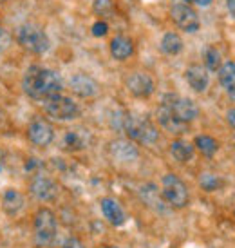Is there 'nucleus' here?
Instances as JSON below:
<instances>
[{
	"mask_svg": "<svg viewBox=\"0 0 235 248\" xmlns=\"http://www.w3.org/2000/svg\"><path fill=\"white\" fill-rule=\"evenodd\" d=\"M22 89L33 100L44 102L53 94H60L63 89V80L53 69H45L40 65H31L22 80Z\"/></svg>",
	"mask_w": 235,
	"mask_h": 248,
	"instance_id": "nucleus-1",
	"label": "nucleus"
},
{
	"mask_svg": "<svg viewBox=\"0 0 235 248\" xmlns=\"http://www.w3.org/2000/svg\"><path fill=\"white\" fill-rule=\"evenodd\" d=\"M123 131L127 132L129 140L141 145H154L159 140V131L156 129V125L148 118L143 116L127 114Z\"/></svg>",
	"mask_w": 235,
	"mask_h": 248,
	"instance_id": "nucleus-2",
	"label": "nucleus"
},
{
	"mask_svg": "<svg viewBox=\"0 0 235 248\" xmlns=\"http://www.w3.org/2000/svg\"><path fill=\"white\" fill-rule=\"evenodd\" d=\"M16 42L31 55H44L51 47V42L45 31L35 24H22L16 29Z\"/></svg>",
	"mask_w": 235,
	"mask_h": 248,
	"instance_id": "nucleus-3",
	"label": "nucleus"
},
{
	"mask_svg": "<svg viewBox=\"0 0 235 248\" xmlns=\"http://www.w3.org/2000/svg\"><path fill=\"white\" fill-rule=\"evenodd\" d=\"M56 216L49 208H40L35 216V245L40 248H49L56 239Z\"/></svg>",
	"mask_w": 235,
	"mask_h": 248,
	"instance_id": "nucleus-4",
	"label": "nucleus"
},
{
	"mask_svg": "<svg viewBox=\"0 0 235 248\" xmlns=\"http://www.w3.org/2000/svg\"><path fill=\"white\" fill-rule=\"evenodd\" d=\"M44 110L45 114L60 122H69L80 116V107L78 104L69 96L63 94H53L44 100Z\"/></svg>",
	"mask_w": 235,
	"mask_h": 248,
	"instance_id": "nucleus-5",
	"label": "nucleus"
},
{
	"mask_svg": "<svg viewBox=\"0 0 235 248\" xmlns=\"http://www.w3.org/2000/svg\"><path fill=\"white\" fill-rule=\"evenodd\" d=\"M161 194L165 201L168 203V207L172 208H183L188 205V188L185 185V181L177 178L176 174H165L161 179Z\"/></svg>",
	"mask_w": 235,
	"mask_h": 248,
	"instance_id": "nucleus-6",
	"label": "nucleus"
},
{
	"mask_svg": "<svg viewBox=\"0 0 235 248\" xmlns=\"http://www.w3.org/2000/svg\"><path fill=\"white\" fill-rule=\"evenodd\" d=\"M170 16L176 22V26L187 33H195L201 26L199 15L188 2H174L170 7Z\"/></svg>",
	"mask_w": 235,
	"mask_h": 248,
	"instance_id": "nucleus-7",
	"label": "nucleus"
},
{
	"mask_svg": "<svg viewBox=\"0 0 235 248\" xmlns=\"http://www.w3.org/2000/svg\"><path fill=\"white\" fill-rule=\"evenodd\" d=\"M161 104L166 105L185 124H190V122H194L195 118L199 116V107L190 98H183L177 96V94H166V96H163Z\"/></svg>",
	"mask_w": 235,
	"mask_h": 248,
	"instance_id": "nucleus-8",
	"label": "nucleus"
},
{
	"mask_svg": "<svg viewBox=\"0 0 235 248\" xmlns=\"http://www.w3.org/2000/svg\"><path fill=\"white\" fill-rule=\"evenodd\" d=\"M127 89L132 96L136 98H148L156 89V83H154V78L150 75H147L143 71H136V73H131L129 78H127Z\"/></svg>",
	"mask_w": 235,
	"mask_h": 248,
	"instance_id": "nucleus-9",
	"label": "nucleus"
},
{
	"mask_svg": "<svg viewBox=\"0 0 235 248\" xmlns=\"http://www.w3.org/2000/svg\"><path fill=\"white\" fill-rule=\"evenodd\" d=\"M109 152L111 156L119 163H134L139 158V149L136 141L132 140H121L118 138L114 141H111L109 145Z\"/></svg>",
	"mask_w": 235,
	"mask_h": 248,
	"instance_id": "nucleus-10",
	"label": "nucleus"
},
{
	"mask_svg": "<svg viewBox=\"0 0 235 248\" xmlns=\"http://www.w3.org/2000/svg\"><path fill=\"white\" fill-rule=\"evenodd\" d=\"M29 190L40 201H53L58 196V185L55 179L49 176H42V174H36L35 178L31 179Z\"/></svg>",
	"mask_w": 235,
	"mask_h": 248,
	"instance_id": "nucleus-11",
	"label": "nucleus"
},
{
	"mask_svg": "<svg viewBox=\"0 0 235 248\" xmlns=\"http://www.w3.org/2000/svg\"><path fill=\"white\" fill-rule=\"evenodd\" d=\"M28 138L36 147H47L55 140V131L45 120H33L28 127Z\"/></svg>",
	"mask_w": 235,
	"mask_h": 248,
	"instance_id": "nucleus-12",
	"label": "nucleus"
},
{
	"mask_svg": "<svg viewBox=\"0 0 235 248\" xmlns=\"http://www.w3.org/2000/svg\"><path fill=\"white\" fill-rule=\"evenodd\" d=\"M69 89L80 98H92L100 93V85L92 76L85 75V73H76L71 76Z\"/></svg>",
	"mask_w": 235,
	"mask_h": 248,
	"instance_id": "nucleus-13",
	"label": "nucleus"
},
{
	"mask_svg": "<svg viewBox=\"0 0 235 248\" xmlns=\"http://www.w3.org/2000/svg\"><path fill=\"white\" fill-rule=\"evenodd\" d=\"M139 198L145 203L148 208H152L159 214L168 212V203L165 201L163 194L158 190V186L154 183H145V185L139 186Z\"/></svg>",
	"mask_w": 235,
	"mask_h": 248,
	"instance_id": "nucleus-14",
	"label": "nucleus"
},
{
	"mask_svg": "<svg viewBox=\"0 0 235 248\" xmlns=\"http://www.w3.org/2000/svg\"><path fill=\"white\" fill-rule=\"evenodd\" d=\"M156 118H158L159 125H161L166 132H170V134H185V132L188 131V124L181 122L179 118L176 116L172 110L163 104L159 105L158 112H156Z\"/></svg>",
	"mask_w": 235,
	"mask_h": 248,
	"instance_id": "nucleus-15",
	"label": "nucleus"
},
{
	"mask_svg": "<svg viewBox=\"0 0 235 248\" xmlns=\"http://www.w3.org/2000/svg\"><path fill=\"white\" fill-rule=\"evenodd\" d=\"M90 141L89 132L85 129H71L63 134L62 138V149L69 152H76V151H83Z\"/></svg>",
	"mask_w": 235,
	"mask_h": 248,
	"instance_id": "nucleus-16",
	"label": "nucleus"
},
{
	"mask_svg": "<svg viewBox=\"0 0 235 248\" xmlns=\"http://www.w3.org/2000/svg\"><path fill=\"white\" fill-rule=\"evenodd\" d=\"M185 78H187V83L195 91V93H205L210 85V76H208V71L203 67V65H190L187 71H185Z\"/></svg>",
	"mask_w": 235,
	"mask_h": 248,
	"instance_id": "nucleus-17",
	"label": "nucleus"
},
{
	"mask_svg": "<svg viewBox=\"0 0 235 248\" xmlns=\"http://www.w3.org/2000/svg\"><path fill=\"white\" fill-rule=\"evenodd\" d=\"M102 212H103L105 219L109 221L112 227H121L125 221H127L125 210L121 208V205H119L116 200H112V198H103V200H102Z\"/></svg>",
	"mask_w": 235,
	"mask_h": 248,
	"instance_id": "nucleus-18",
	"label": "nucleus"
},
{
	"mask_svg": "<svg viewBox=\"0 0 235 248\" xmlns=\"http://www.w3.org/2000/svg\"><path fill=\"white\" fill-rule=\"evenodd\" d=\"M109 49H111V55L114 60L123 62V60H127V58H131V56L134 55V42H132L129 36L118 35L111 40Z\"/></svg>",
	"mask_w": 235,
	"mask_h": 248,
	"instance_id": "nucleus-19",
	"label": "nucleus"
},
{
	"mask_svg": "<svg viewBox=\"0 0 235 248\" xmlns=\"http://www.w3.org/2000/svg\"><path fill=\"white\" fill-rule=\"evenodd\" d=\"M26 207V198L24 194L15 190V188H9L2 194V210L7 214V216H16L20 214Z\"/></svg>",
	"mask_w": 235,
	"mask_h": 248,
	"instance_id": "nucleus-20",
	"label": "nucleus"
},
{
	"mask_svg": "<svg viewBox=\"0 0 235 248\" xmlns=\"http://www.w3.org/2000/svg\"><path fill=\"white\" fill-rule=\"evenodd\" d=\"M217 75H219V83L222 85V89L226 91V94L235 102V62L232 60L224 62L219 67Z\"/></svg>",
	"mask_w": 235,
	"mask_h": 248,
	"instance_id": "nucleus-21",
	"label": "nucleus"
},
{
	"mask_svg": "<svg viewBox=\"0 0 235 248\" xmlns=\"http://www.w3.org/2000/svg\"><path fill=\"white\" fill-rule=\"evenodd\" d=\"M170 154L174 159H177L181 163H187L194 156V145H190L185 140H174L170 143Z\"/></svg>",
	"mask_w": 235,
	"mask_h": 248,
	"instance_id": "nucleus-22",
	"label": "nucleus"
},
{
	"mask_svg": "<svg viewBox=\"0 0 235 248\" xmlns=\"http://www.w3.org/2000/svg\"><path fill=\"white\" fill-rule=\"evenodd\" d=\"M161 51L168 56H176L183 51V40L177 33H165L161 38Z\"/></svg>",
	"mask_w": 235,
	"mask_h": 248,
	"instance_id": "nucleus-23",
	"label": "nucleus"
},
{
	"mask_svg": "<svg viewBox=\"0 0 235 248\" xmlns=\"http://www.w3.org/2000/svg\"><path fill=\"white\" fill-rule=\"evenodd\" d=\"M194 143H195V149H197L203 156H206V158H212L215 152L219 151V143H217V140H214L212 136H206V134L195 136Z\"/></svg>",
	"mask_w": 235,
	"mask_h": 248,
	"instance_id": "nucleus-24",
	"label": "nucleus"
},
{
	"mask_svg": "<svg viewBox=\"0 0 235 248\" xmlns=\"http://www.w3.org/2000/svg\"><path fill=\"white\" fill-rule=\"evenodd\" d=\"M199 185H201L203 190H206V192H214V190H219V188L224 185V181H222L217 174L203 172L199 176Z\"/></svg>",
	"mask_w": 235,
	"mask_h": 248,
	"instance_id": "nucleus-25",
	"label": "nucleus"
},
{
	"mask_svg": "<svg viewBox=\"0 0 235 248\" xmlns=\"http://www.w3.org/2000/svg\"><path fill=\"white\" fill-rule=\"evenodd\" d=\"M205 65L208 71H219V67L222 65L221 62V53L217 47H208L205 53Z\"/></svg>",
	"mask_w": 235,
	"mask_h": 248,
	"instance_id": "nucleus-26",
	"label": "nucleus"
},
{
	"mask_svg": "<svg viewBox=\"0 0 235 248\" xmlns=\"http://www.w3.org/2000/svg\"><path fill=\"white\" fill-rule=\"evenodd\" d=\"M92 9L100 16H111L112 11H114V0H94Z\"/></svg>",
	"mask_w": 235,
	"mask_h": 248,
	"instance_id": "nucleus-27",
	"label": "nucleus"
},
{
	"mask_svg": "<svg viewBox=\"0 0 235 248\" xmlns=\"http://www.w3.org/2000/svg\"><path fill=\"white\" fill-rule=\"evenodd\" d=\"M9 46H11V35H9V31H7V29L2 26V22H0V53L7 51Z\"/></svg>",
	"mask_w": 235,
	"mask_h": 248,
	"instance_id": "nucleus-28",
	"label": "nucleus"
},
{
	"mask_svg": "<svg viewBox=\"0 0 235 248\" xmlns=\"http://www.w3.org/2000/svg\"><path fill=\"white\" fill-rule=\"evenodd\" d=\"M90 33L94 36H98V38H102V36H105L107 33H109V26H107V22L103 20H98L92 24V29H90Z\"/></svg>",
	"mask_w": 235,
	"mask_h": 248,
	"instance_id": "nucleus-29",
	"label": "nucleus"
},
{
	"mask_svg": "<svg viewBox=\"0 0 235 248\" xmlns=\"http://www.w3.org/2000/svg\"><path fill=\"white\" fill-rule=\"evenodd\" d=\"M62 248H83V243L80 239H76V237H71V239H67V241L63 243Z\"/></svg>",
	"mask_w": 235,
	"mask_h": 248,
	"instance_id": "nucleus-30",
	"label": "nucleus"
},
{
	"mask_svg": "<svg viewBox=\"0 0 235 248\" xmlns=\"http://www.w3.org/2000/svg\"><path fill=\"white\" fill-rule=\"evenodd\" d=\"M226 120H228V124L235 129V107L226 110Z\"/></svg>",
	"mask_w": 235,
	"mask_h": 248,
	"instance_id": "nucleus-31",
	"label": "nucleus"
},
{
	"mask_svg": "<svg viewBox=\"0 0 235 248\" xmlns=\"http://www.w3.org/2000/svg\"><path fill=\"white\" fill-rule=\"evenodd\" d=\"M192 4H195V6L199 7H208L210 4H212V0H190Z\"/></svg>",
	"mask_w": 235,
	"mask_h": 248,
	"instance_id": "nucleus-32",
	"label": "nucleus"
},
{
	"mask_svg": "<svg viewBox=\"0 0 235 248\" xmlns=\"http://www.w3.org/2000/svg\"><path fill=\"white\" fill-rule=\"evenodd\" d=\"M226 7H228V13L235 18V0H226Z\"/></svg>",
	"mask_w": 235,
	"mask_h": 248,
	"instance_id": "nucleus-33",
	"label": "nucleus"
},
{
	"mask_svg": "<svg viewBox=\"0 0 235 248\" xmlns=\"http://www.w3.org/2000/svg\"><path fill=\"white\" fill-rule=\"evenodd\" d=\"M4 170V161H2V152H0V172Z\"/></svg>",
	"mask_w": 235,
	"mask_h": 248,
	"instance_id": "nucleus-34",
	"label": "nucleus"
}]
</instances>
